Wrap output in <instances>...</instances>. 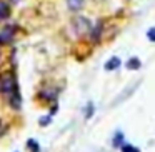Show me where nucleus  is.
Instances as JSON below:
<instances>
[{"label":"nucleus","instance_id":"obj_1","mask_svg":"<svg viewBox=\"0 0 155 152\" xmlns=\"http://www.w3.org/2000/svg\"><path fill=\"white\" fill-rule=\"evenodd\" d=\"M18 92L17 89V80L10 72H5V74H0V94H15Z\"/></svg>","mask_w":155,"mask_h":152},{"label":"nucleus","instance_id":"obj_2","mask_svg":"<svg viewBox=\"0 0 155 152\" xmlns=\"http://www.w3.org/2000/svg\"><path fill=\"white\" fill-rule=\"evenodd\" d=\"M72 29H74V32L78 37H82V35H87L88 32L92 30V24H90V20L85 19V17H75L74 20H72Z\"/></svg>","mask_w":155,"mask_h":152},{"label":"nucleus","instance_id":"obj_3","mask_svg":"<svg viewBox=\"0 0 155 152\" xmlns=\"http://www.w3.org/2000/svg\"><path fill=\"white\" fill-rule=\"evenodd\" d=\"M84 4H85V0H67V7L72 12H78L84 7Z\"/></svg>","mask_w":155,"mask_h":152},{"label":"nucleus","instance_id":"obj_4","mask_svg":"<svg viewBox=\"0 0 155 152\" xmlns=\"http://www.w3.org/2000/svg\"><path fill=\"white\" fill-rule=\"evenodd\" d=\"M120 67V59L118 57H112L110 60L105 64V70H115V69Z\"/></svg>","mask_w":155,"mask_h":152},{"label":"nucleus","instance_id":"obj_5","mask_svg":"<svg viewBox=\"0 0 155 152\" xmlns=\"http://www.w3.org/2000/svg\"><path fill=\"white\" fill-rule=\"evenodd\" d=\"M8 15H10V8H8V5L5 4V2H2V0H0V20L7 19Z\"/></svg>","mask_w":155,"mask_h":152},{"label":"nucleus","instance_id":"obj_6","mask_svg":"<svg viewBox=\"0 0 155 152\" xmlns=\"http://www.w3.org/2000/svg\"><path fill=\"white\" fill-rule=\"evenodd\" d=\"M127 69H130V70L140 69V60H138V59H130V60L127 62Z\"/></svg>","mask_w":155,"mask_h":152},{"label":"nucleus","instance_id":"obj_7","mask_svg":"<svg viewBox=\"0 0 155 152\" xmlns=\"http://www.w3.org/2000/svg\"><path fill=\"white\" fill-rule=\"evenodd\" d=\"M27 147L30 149L32 152H38V150H40V147H38V144H37V140H35V139H30V140L27 142Z\"/></svg>","mask_w":155,"mask_h":152},{"label":"nucleus","instance_id":"obj_8","mask_svg":"<svg viewBox=\"0 0 155 152\" xmlns=\"http://www.w3.org/2000/svg\"><path fill=\"white\" fill-rule=\"evenodd\" d=\"M5 132H7V125H5V122L2 120V119H0V137H2V135H4Z\"/></svg>","mask_w":155,"mask_h":152},{"label":"nucleus","instance_id":"obj_9","mask_svg":"<svg viewBox=\"0 0 155 152\" xmlns=\"http://www.w3.org/2000/svg\"><path fill=\"white\" fill-rule=\"evenodd\" d=\"M147 37H148V39H150V40H152V42H155V27H152V29H150V30H148V32H147Z\"/></svg>","mask_w":155,"mask_h":152},{"label":"nucleus","instance_id":"obj_10","mask_svg":"<svg viewBox=\"0 0 155 152\" xmlns=\"http://www.w3.org/2000/svg\"><path fill=\"white\" fill-rule=\"evenodd\" d=\"M92 114H94V105L88 104V105H87V114H85V117L90 119V117H92Z\"/></svg>","mask_w":155,"mask_h":152},{"label":"nucleus","instance_id":"obj_11","mask_svg":"<svg viewBox=\"0 0 155 152\" xmlns=\"http://www.w3.org/2000/svg\"><path fill=\"white\" fill-rule=\"evenodd\" d=\"M114 142H115L114 145H117V147H118V145H120V142H122V134H120V132H118V134L115 135V140H114Z\"/></svg>","mask_w":155,"mask_h":152},{"label":"nucleus","instance_id":"obj_12","mask_svg":"<svg viewBox=\"0 0 155 152\" xmlns=\"http://www.w3.org/2000/svg\"><path fill=\"white\" fill-rule=\"evenodd\" d=\"M124 152H138V149L132 147V145H125V147H124Z\"/></svg>","mask_w":155,"mask_h":152},{"label":"nucleus","instance_id":"obj_13","mask_svg":"<svg viewBox=\"0 0 155 152\" xmlns=\"http://www.w3.org/2000/svg\"><path fill=\"white\" fill-rule=\"evenodd\" d=\"M40 125H47V124H50V117L47 115V119H40V122H38Z\"/></svg>","mask_w":155,"mask_h":152},{"label":"nucleus","instance_id":"obj_14","mask_svg":"<svg viewBox=\"0 0 155 152\" xmlns=\"http://www.w3.org/2000/svg\"><path fill=\"white\" fill-rule=\"evenodd\" d=\"M0 60H2V54H0Z\"/></svg>","mask_w":155,"mask_h":152},{"label":"nucleus","instance_id":"obj_15","mask_svg":"<svg viewBox=\"0 0 155 152\" xmlns=\"http://www.w3.org/2000/svg\"><path fill=\"white\" fill-rule=\"evenodd\" d=\"M14 2H17V0H14Z\"/></svg>","mask_w":155,"mask_h":152}]
</instances>
